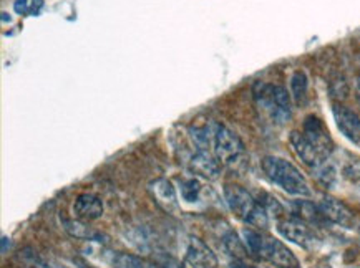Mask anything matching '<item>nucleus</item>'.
<instances>
[{
	"mask_svg": "<svg viewBox=\"0 0 360 268\" xmlns=\"http://www.w3.org/2000/svg\"><path fill=\"white\" fill-rule=\"evenodd\" d=\"M103 201H101L98 196L90 192L80 194V196L75 199V202H73V214H75L78 220L83 222L100 219V217L103 215Z\"/></svg>",
	"mask_w": 360,
	"mask_h": 268,
	"instance_id": "f8f14e48",
	"label": "nucleus"
},
{
	"mask_svg": "<svg viewBox=\"0 0 360 268\" xmlns=\"http://www.w3.org/2000/svg\"><path fill=\"white\" fill-rule=\"evenodd\" d=\"M261 168L271 182H274L288 194L301 197H309L312 194L301 170L289 161L276 158V156H267L261 161Z\"/></svg>",
	"mask_w": 360,
	"mask_h": 268,
	"instance_id": "f03ea898",
	"label": "nucleus"
},
{
	"mask_svg": "<svg viewBox=\"0 0 360 268\" xmlns=\"http://www.w3.org/2000/svg\"><path fill=\"white\" fill-rule=\"evenodd\" d=\"M332 113H334V119L339 131L342 133L350 142H354V145H357L360 147V118L357 114L344 105H334Z\"/></svg>",
	"mask_w": 360,
	"mask_h": 268,
	"instance_id": "9d476101",
	"label": "nucleus"
},
{
	"mask_svg": "<svg viewBox=\"0 0 360 268\" xmlns=\"http://www.w3.org/2000/svg\"><path fill=\"white\" fill-rule=\"evenodd\" d=\"M181 196L186 202H196L201 196V184L195 181V179H188V181L181 182Z\"/></svg>",
	"mask_w": 360,
	"mask_h": 268,
	"instance_id": "412c9836",
	"label": "nucleus"
},
{
	"mask_svg": "<svg viewBox=\"0 0 360 268\" xmlns=\"http://www.w3.org/2000/svg\"><path fill=\"white\" fill-rule=\"evenodd\" d=\"M289 142L290 146H292L295 154H297V158L301 159L307 168L317 169L329 161V158H326V156L322 154V152L317 149V147L314 146L306 136H304V133H299V131L290 133Z\"/></svg>",
	"mask_w": 360,
	"mask_h": 268,
	"instance_id": "0eeeda50",
	"label": "nucleus"
},
{
	"mask_svg": "<svg viewBox=\"0 0 360 268\" xmlns=\"http://www.w3.org/2000/svg\"><path fill=\"white\" fill-rule=\"evenodd\" d=\"M63 229L67 230L68 234L72 235V237L75 239H80V240H98L101 235L100 232H96L89 225L85 224L83 220H68V219H63Z\"/></svg>",
	"mask_w": 360,
	"mask_h": 268,
	"instance_id": "f3484780",
	"label": "nucleus"
},
{
	"mask_svg": "<svg viewBox=\"0 0 360 268\" xmlns=\"http://www.w3.org/2000/svg\"><path fill=\"white\" fill-rule=\"evenodd\" d=\"M189 166H191L193 173L207 179V181H216L221 174L219 161L206 149L195 151V154L191 156V161H189Z\"/></svg>",
	"mask_w": 360,
	"mask_h": 268,
	"instance_id": "4468645a",
	"label": "nucleus"
},
{
	"mask_svg": "<svg viewBox=\"0 0 360 268\" xmlns=\"http://www.w3.org/2000/svg\"><path fill=\"white\" fill-rule=\"evenodd\" d=\"M112 265L113 268H155L150 267L145 260L140 257L131 255V253H122L117 252L112 255Z\"/></svg>",
	"mask_w": 360,
	"mask_h": 268,
	"instance_id": "a211bd4d",
	"label": "nucleus"
},
{
	"mask_svg": "<svg viewBox=\"0 0 360 268\" xmlns=\"http://www.w3.org/2000/svg\"><path fill=\"white\" fill-rule=\"evenodd\" d=\"M302 133H304V136H306L307 140L311 141L312 145L326 156V158H330L332 149H334V142H332L329 133H327V129L324 126V123H322L319 118L314 116V114L307 116L306 121H304Z\"/></svg>",
	"mask_w": 360,
	"mask_h": 268,
	"instance_id": "1a4fd4ad",
	"label": "nucleus"
},
{
	"mask_svg": "<svg viewBox=\"0 0 360 268\" xmlns=\"http://www.w3.org/2000/svg\"><path fill=\"white\" fill-rule=\"evenodd\" d=\"M17 263L20 265V268H50L49 263L39 253L32 250V248H25V250L18 252Z\"/></svg>",
	"mask_w": 360,
	"mask_h": 268,
	"instance_id": "aec40b11",
	"label": "nucleus"
},
{
	"mask_svg": "<svg viewBox=\"0 0 360 268\" xmlns=\"http://www.w3.org/2000/svg\"><path fill=\"white\" fill-rule=\"evenodd\" d=\"M294 214L297 219H301L307 224H321L322 220H327L324 214H322L319 206L312 204V202L307 201H297L292 204Z\"/></svg>",
	"mask_w": 360,
	"mask_h": 268,
	"instance_id": "2eb2a0df",
	"label": "nucleus"
},
{
	"mask_svg": "<svg viewBox=\"0 0 360 268\" xmlns=\"http://www.w3.org/2000/svg\"><path fill=\"white\" fill-rule=\"evenodd\" d=\"M319 209L327 220L342 225V227L354 229L355 225L354 212L350 210L344 202H340L339 199L330 197V196H322L319 202Z\"/></svg>",
	"mask_w": 360,
	"mask_h": 268,
	"instance_id": "6e6552de",
	"label": "nucleus"
},
{
	"mask_svg": "<svg viewBox=\"0 0 360 268\" xmlns=\"http://www.w3.org/2000/svg\"><path fill=\"white\" fill-rule=\"evenodd\" d=\"M223 247L231 257H234L239 262L248 257L246 243L239 239V235L234 232V230H228V232L223 235Z\"/></svg>",
	"mask_w": 360,
	"mask_h": 268,
	"instance_id": "dca6fc26",
	"label": "nucleus"
},
{
	"mask_svg": "<svg viewBox=\"0 0 360 268\" xmlns=\"http://www.w3.org/2000/svg\"><path fill=\"white\" fill-rule=\"evenodd\" d=\"M254 100L278 124H284L290 119V93L283 85H269L257 81L254 85Z\"/></svg>",
	"mask_w": 360,
	"mask_h": 268,
	"instance_id": "20e7f679",
	"label": "nucleus"
},
{
	"mask_svg": "<svg viewBox=\"0 0 360 268\" xmlns=\"http://www.w3.org/2000/svg\"><path fill=\"white\" fill-rule=\"evenodd\" d=\"M213 151L216 159L219 161L221 166H234L243 159L244 142L236 133L231 131L224 124H214L213 131Z\"/></svg>",
	"mask_w": 360,
	"mask_h": 268,
	"instance_id": "39448f33",
	"label": "nucleus"
},
{
	"mask_svg": "<svg viewBox=\"0 0 360 268\" xmlns=\"http://www.w3.org/2000/svg\"><path fill=\"white\" fill-rule=\"evenodd\" d=\"M278 230L285 240L302 248H312L317 242V237L311 229V225L307 222L297 219V217L281 219L278 222Z\"/></svg>",
	"mask_w": 360,
	"mask_h": 268,
	"instance_id": "423d86ee",
	"label": "nucleus"
},
{
	"mask_svg": "<svg viewBox=\"0 0 360 268\" xmlns=\"http://www.w3.org/2000/svg\"><path fill=\"white\" fill-rule=\"evenodd\" d=\"M184 258L193 268H218V257L198 237L189 239Z\"/></svg>",
	"mask_w": 360,
	"mask_h": 268,
	"instance_id": "9b49d317",
	"label": "nucleus"
},
{
	"mask_svg": "<svg viewBox=\"0 0 360 268\" xmlns=\"http://www.w3.org/2000/svg\"><path fill=\"white\" fill-rule=\"evenodd\" d=\"M355 90H357V100L360 103V78H357V85H355Z\"/></svg>",
	"mask_w": 360,
	"mask_h": 268,
	"instance_id": "393cba45",
	"label": "nucleus"
},
{
	"mask_svg": "<svg viewBox=\"0 0 360 268\" xmlns=\"http://www.w3.org/2000/svg\"><path fill=\"white\" fill-rule=\"evenodd\" d=\"M150 192H151V197L155 199V202L161 207V209L168 212V214H174V212H178L179 204H178L176 189L173 187V184L169 182L168 179H156V181L151 182Z\"/></svg>",
	"mask_w": 360,
	"mask_h": 268,
	"instance_id": "ddd939ff",
	"label": "nucleus"
},
{
	"mask_svg": "<svg viewBox=\"0 0 360 268\" xmlns=\"http://www.w3.org/2000/svg\"><path fill=\"white\" fill-rule=\"evenodd\" d=\"M155 268H183V267H181V263H179L178 260H174V258H172V257L160 255V257H156Z\"/></svg>",
	"mask_w": 360,
	"mask_h": 268,
	"instance_id": "5701e85b",
	"label": "nucleus"
},
{
	"mask_svg": "<svg viewBox=\"0 0 360 268\" xmlns=\"http://www.w3.org/2000/svg\"><path fill=\"white\" fill-rule=\"evenodd\" d=\"M243 268H269V267H256V265H243Z\"/></svg>",
	"mask_w": 360,
	"mask_h": 268,
	"instance_id": "a878e982",
	"label": "nucleus"
},
{
	"mask_svg": "<svg viewBox=\"0 0 360 268\" xmlns=\"http://www.w3.org/2000/svg\"><path fill=\"white\" fill-rule=\"evenodd\" d=\"M316 170V177L319 179V181L324 184V186H332V184H334V181H335V169H334V166H330L329 164V161H327V163H324L321 166V168H317V169H314Z\"/></svg>",
	"mask_w": 360,
	"mask_h": 268,
	"instance_id": "4be33fe9",
	"label": "nucleus"
},
{
	"mask_svg": "<svg viewBox=\"0 0 360 268\" xmlns=\"http://www.w3.org/2000/svg\"><path fill=\"white\" fill-rule=\"evenodd\" d=\"M15 12L17 13H27V12H29V2H27V0H17V2H15Z\"/></svg>",
	"mask_w": 360,
	"mask_h": 268,
	"instance_id": "b1692460",
	"label": "nucleus"
},
{
	"mask_svg": "<svg viewBox=\"0 0 360 268\" xmlns=\"http://www.w3.org/2000/svg\"><path fill=\"white\" fill-rule=\"evenodd\" d=\"M359 57H360V53H359Z\"/></svg>",
	"mask_w": 360,
	"mask_h": 268,
	"instance_id": "bb28decb",
	"label": "nucleus"
},
{
	"mask_svg": "<svg viewBox=\"0 0 360 268\" xmlns=\"http://www.w3.org/2000/svg\"><path fill=\"white\" fill-rule=\"evenodd\" d=\"M244 243L252 255L269 262L278 268H301L297 257L281 240L254 229H244Z\"/></svg>",
	"mask_w": 360,
	"mask_h": 268,
	"instance_id": "f257e3e1",
	"label": "nucleus"
},
{
	"mask_svg": "<svg viewBox=\"0 0 360 268\" xmlns=\"http://www.w3.org/2000/svg\"><path fill=\"white\" fill-rule=\"evenodd\" d=\"M224 199L226 204L236 214L238 219L256 229H266L269 225V214H267L266 207L257 202L244 187L228 184L224 186Z\"/></svg>",
	"mask_w": 360,
	"mask_h": 268,
	"instance_id": "7ed1b4c3",
	"label": "nucleus"
},
{
	"mask_svg": "<svg viewBox=\"0 0 360 268\" xmlns=\"http://www.w3.org/2000/svg\"><path fill=\"white\" fill-rule=\"evenodd\" d=\"M307 76L304 72H295L290 76V95L295 100V103H302L307 95Z\"/></svg>",
	"mask_w": 360,
	"mask_h": 268,
	"instance_id": "6ab92c4d",
	"label": "nucleus"
}]
</instances>
